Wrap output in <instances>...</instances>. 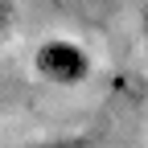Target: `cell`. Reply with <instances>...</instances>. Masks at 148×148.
Listing matches in <instances>:
<instances>
[{
	"instance_id": "3",
	"label": "cell",
	"mask_w": 148,
	"mask_h": 148,
	"mask_svg": "<svg viewBox=\"0 0 148 148\" xmlns=\"http://www.w3.org/2000/svg\"><path fill=\"white\" fill-rule=\"evenodd\" d=\"M16 29V0H0V37Z\"/></svg>"
},
{
	"instance_id": "5",
	"label": "cell",
	"mask_w": 148,
	"mask_h": 148,
	"mask_svg": "<svg viewBox=\"0 0 148 148\" xmlns=\"http://www.w3.org/2000/svg\"><path fill=\"white\" fill-rule=\"evenodd\" d=\"M0 103H4V78H0Z\"/></svg>"
},
{
	"instance_id": "2",
	"label": "cell",
	"mask_w": 148,
	"mask_h": 148,
	"mask_svg": "<svg viewBox=\"0 0 148 148\" xmlns=\"http://www.w3.org/2000/svg\"><path fill=\"white\" fill-rule=\"evenodd\" d=\"M33 148H95V144H90V136H53V140H41Z\"/></svg>"
},
{
	"instance_id": "1",
	"label": "cell",
	"mask_w": 148,
	"mask_h": 148,
	"mask_svg": "<svg viewBox=\"0 0 148 148\" xmlns=\"http://www.w3.org/2000/svg\"><path fill=\"white\" fill-rule=\"evenodd\" d=\"M33 74L49 86H82L95 74V58L74 37H45L33 49Z\"/></svg>"
},
{
	"instance_id": "4",
	"label": "cell",
	"mask_w": 148,
	"mask_h": 148,
	"mask_svg": "<svg viewBox=\"0 0 148 148\" xmlns=\"http://www.w3.org/2000/svg\"><path fill=\"white\" fill-rule=\"evenodd\" d=\"M140 37H144V53H148V0L140 4Z\"/></svg>"
}]
</instances>
